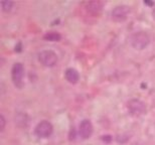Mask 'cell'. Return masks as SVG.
<instances>
[{
	"instance_id": "11",
	"label": "cell",
	"mask_w": 155,
	"mask_h": 145,
	"mask_svg": "<svg viewBox=\"0 0 155 145\" xmlns=\"http://www.w3.org/2000/svg\"><path fill=\"white\" fill-rule=\"evenodd\" d=\"M12 5H13V2L12 1H8V0H6V1H1V6H2V10L3 11H10L11 8H12Z\"/></svg>"
},
{
	"instance_id": "7",
	"label": "cell",
	"mask_w": 155,
	"mask_h": 145,
	"mask_svg": "<svg viewBox=\"0 0 155 145\" xmlns=\"http://www.w3.org/2000/svg\"><path fill=\"white\" fill-rule=\"evenodd\" d=\"M103 10V2L99 0L89 1L86 4V11L92 16H99Z\"/></svg>"
},
{
	"instance_id": "9",
	"label": "cell",
	"mask_w": 155,
	"mask_h": 145,
	"mask_svg": "<svg viewBox=\"0 0 155 145\" xmlns=\"http://www.w3.org/2000/svg\"><path fill=\"white\" fill-rule=\"evenodd\" d=\"M66 79L71 84H77L80 79L78 71H76L75 69H68L66 71Z\"/></svg>"
},
{
	"instance_id": "3",
	"label": "cell",
	"mask_w": 155,
	"mask_h": 145,
	"mask_svg": "<svg viewBox=\"0 0 155 145\" xmlns=\"http://www.w3.org/2000/svg\"><path fill=\"white\" fill-rule=\"evenodd\" d=\"M127 108L130 114L134 116H140L146 111V105L143 101L139 99H132L127 103Z\"/></svg>"
},
{
	"instance_id": "13",
	"label": "cell",
	"mask_w": 155,
	"mask_h": 145,
	"mask_svg": "<svg viewBox=\"0 0 155 145\" xmlns=\"http://www.w3.org/2000/svg\"><path fill=\"white\" fill-rule=\"evenodd\" d=\"M152 15H153V17H154V19H155V7L153 8V10H152Z\"/></svg>"
},
{
	"instance_id": "14",
	"label": "cell",
	"mask_w": 155,
	"mask_h": 145,
	"mask_svg": "<svg viewBox=\"0 0 155 145\" xmlns=\"http://www.w3.org/2000/svg\"><path fill=\"white\" fill-rule=\"evenodd\" d=\"M131 145H141V144H139V143H137V142H134V143H132Z\"/></svg>"
},
{
	"instance_id": "10",
	"label": "cell",
	"mask_w": 155,
	"mask_h": 145,
	"mask_svg": "<svg viewBox=\"0 0 155 145\" xmlns=\"http://www.w3.org/2000/svg\"><path fill=\"white\" fill-rule=\"evenodd\" d=\"M43 38L50 41H58L61 38V36L60 33L56 32V31H48L43 35Z\"/></svg>"
},
{
	"instance_id": "12",
	"label": "cell",
	"mask_w": 155,
	"mask_h": 145,
	"mask_svg": "<svg viewBox=\"0 0 155 145\" xmlns=\"http://www.w3.org/2000/svg\"><path fill=\"white\" fill-rule=\"evenodd\" d=\"M4 128H5V118H4L3 115L0 116V130L3 131Z\"/></svg>"
},
{
	"instance_id": "5",
	"label": "cell",
	"mask_w": 155,
	"mask_h": 145,
	"mask_svg": "<svg viewBox=\"0 0 155 145\" xmlns=\"http://www.w3.org/2000/svg\"><path fill=\"white\" fill-rule=\"evenodd\" d=\"M11 76H12V81H13L14 85L16 87H21L22 86V80H23L24 76V68L20 63H14V66L12 67L11 70Z\"/></svg>"
},
{
	"instance_id": "2",
	"label": "cell",
	"mask_w": 155,
	"mask_h": 145,
	"mask_svg": "<svg viewBox=\"0 0 155 145\" xmlns=\"http://www.w3.org/2000/svg\"><path fill=\"white\" fill-rule=\"evenodd\" d=\"M38 60L44 67L51 68L58 63V56L53 50H43L39 53Z\"/></svg>"
},
{
	"instance_id": "8",
	"label": "cell",
	"mask_w": 155,
	"mask_h": 145,
	"mask_svg": "<svg viewBox=\"0 0 155 145\" xmlns=\"http://www.w3.org/2000/svg\"><path fill=\"white\" fill-rule=\"evenodd\" d=\"M80 135L83 139H88L92 136L93 134V125L90 120H83L80 124V129H79Z\"/></svg>"
},
{
	"instance_id": "1",
	"label": "cell",
	"mask_w": 155,
	"mask_h": 145,
	"mask_svg": "<svg viewBox=\"0 0 155 145\" xmlns=\"http://www.w3.org/2000/svg\"><path fill=\"white\" fill-rule=\"evenodd\" d=\"M150 38L148 34L144 31H138V32L133 33L130 38L131 45L136 50H143L149 45Z\"/></svg>"
},
{
	"instance_id": "6",
	"label": "cell",
	"mask_w": 155,
	"mask_h": 145,
	"mask_svg": "<svg viewBox=\"0 0 155 145\" xmlns=\"http://www.w3.org/2000/svg\"><path fill=\"white\" fill-rule=\"evenodd\" d=\"M35 133L38 137L46 138V137L50 136L51 133H53V125L48 121H41L36 126Z\"/></svg>"
},
{
	"instance_id": "4",
	"label": "cell",
	"mask_w": 155,
	"mask_h": 145,
	"mask_svg": "<svg viewBox=\"0 0 155 145\" xmlns=\"http://www.w3.org/2000/svg\"><path fill=\"white\" fill-rule=\"evenodd\" d=\"M130 12V8L126 5H119L116 6L111 12V17L114 21L121 22L127 18L128 14Z\"/></svg>"
}]
</instances>
